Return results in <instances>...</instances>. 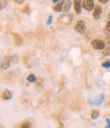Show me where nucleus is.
Returning <instances> with one entry per match:
<instances>
[{
	"label": "nucleus",
	"instance_id": "nucleus-18",
	"mask_svg": "<svg viewBox=\"0 0 110 128\" xmlns=\"http://www.w3.org/2000/svg\"><path fill=\"white\" fill-rule=\"evenodd\" d=\"M14 1H15V2H16L17 4H21V3H22V2L24 1V0H14Z\"/></svg>",
	"mask_w": 110,
	"mask_h": 128
},
{
	"label": "nucleus",
	"instance_id": "nucleus-14",
	"mask_svg": "<svg viewBox=\"0 0 110 128\" xmlns=\"http://www.w3.org/2000/svg\"><path fill=\"white\" fill-rule=\"evenodd\" d=\"M102 66H103L104 68H109V67H110V62H108V61H107V62H104V63L102 64Z\"/></svg>",
	"mask_w": 110,
	"mask_h": 128
},
{
	"label": "nucleus",
	"instance_id": "nucleus-2",
	"mask_svg": "<svg viewBox=\"0 0 110 128\" xmlns=\"http://www.w3.org/2000/svg\"><path fill=\"white\" fill-rule=\"evenodd\" d=\"M75 30L78 32V33H80V34H84L85 33V30H86V24L83 20H79L77 22L76 26H75Z\"/></svg>",
	"mask_w": 110,
	"mask_h": 128
},
{
	"label": "nucleus",
	"instance_id": "nucleus-4",
	"mask_svg": "<svg viewBox=\"0 0 110 128\" xmlns=\"http://www.w3.org/2000/svg\"><path fill=\"white\" fill-rule=\"evenodd\" d=\"M12 64V61H11V58H6L2 63H1V68L2 69H7L10 65Z\"/></svg>",
	"mask_w": 110,
	"mask_h": 128
},
{
	"label": "nucleus",
	"instance_id": "nucleus-20",
	"mask_svg": "<svg viewBox=\"0 0 110 128\" xmlns=\"http://www.w3.org/2000/svg\"><path fill=\"white\" fill-rule=\"evenodd\" d=\"M99 1H100V3L105 4V3H107V2H108V0H99Z\"/></svg>",
	"mask_w": 110,
	"mask_h": 128
},
{
	"label": "nucleus",
	"instance_id": "nucleus-22",
	"mask_svg": "<svg viewBox=\"0 0 110 128\" xmlns=\"http://www.w3.org/2000/svg\"><path fill=\"white\" fill-rule=\"evenodd\" d=\"M53 1H54V2H55V3H57V2H58V1H59V0H53Z\"/></svg>",
	"mask_w": 110,
	"mask_h": 128
},
{
	"label": "nucleus",
	"instance_id": "nucleus-13",
	"mask_svg": "<svg viewBox=\"0 0 110 128\" xmlns=\"http://www.w3.org/2000/svg\"><path fill=\"white\" fill-rule=\"evenodd\" d=\"M27 82H36V76L34 74H30L27 76Z\"/></svg>",
	"mask_w": 110,
	"mask_h": 128
},
{
	"label": "nucleus",
	"instance_id": "nucleus-15",
	"mask_svg": "<svg viewBox=\"0 0 110 128\" xmlns=\"http://www.w3.org/2000/svg\"><path fill=\"white\" fill-rule=\"evenodd\" d=\"M21 128H30V124L28 122H25L21 125Z\"/></svg>",
	"mask_w": 110,
	"mask_h": 128
},
{
	"label": "nucleus",
	"instance_id": "nucleus-8",
	"mask_svg": "<svg viewBox=\"0 0 110 128\" xmlns=\"http://www.w3.org/2000/svg\"><path fill=\"white\" fill-rule=\"evenodd\" d=\"M71 8V1L70 0H65L64 2H63V11L65 12H68Z\"/></svg>",
	"mask_w": 110,
	"mask_h": 128
},
{
	"label": "nucleus",
	"instance_id": "nucleus-3",
	"mask_svg": "<svg viewBox=\"0 0 110 128\" xmlns=\"http://www.w3.org/2000/svg\"><path fill=\"white\" fill-rule=\"evenodd\" d=\"M83 7L86 10H88V11L93 10V8H94V1H93V0H83Z\"/></svg>",
	"mask_w": 110,
	"mask_h": 128
},
{
	"label": "nucleus",
	"instance_id": "nucleus-6",
	"mask_svg": "<svg viewBox=\"0 0 110 128\" xmlns=\"http://www.w3.org/2000/svg\"><path fill=\"white\" fill-rule=\"evenodd\" d=\"M71 20H72V18H71L70 15H63V16H61V18H59V22L65 24H70Z\"/></svg>",
	"mask_w": 110,
	"mask_h": 128
},
{
	"label": "nucleus",
	"instance_id": "nucleus-1",
	"mask_svg": "<svg viewBox=\"0 0 110 128\" xmlns=\"http://www.w3.org/2000/svg\"><path fill=\"white\" fill-rule=\"evenodd\" d=\"M92 47L96 50H103L104 47H105V44L101 40H93L92 41Z\"/></svg>",
	"mask_w": 110,
	"mask_h": 128
},
{
	"label": "nucleus",
	"instance_id": "nucleus-16",
	"mask_svg": "<svg viewBox=\"0 0 110 128\" xmlns=\"http://www.w3.org/2000/svg\"><path fill=\"white\" fill-rule=\"evenodd\" d=\"M103 53H104L105 56H110V48H107L106 50H104Z\"/></svg>",
	"mask_w": 110,
	"mask_h": 128
},
{
	"label": "nucleus",
	"instance_id": "nucleus-5",
	"mask_svg": "<svg viewBox=\"0 0 110 128\" xmlns=\"http://www.w3.org/2000/svg\"><path fill=\"white\" fill-rule=\"evenodd\" d=\"M74 6H75V10H76L77 13H81V7H82V1L81 0H75Z\"/></svg>",
	"mask_w": 110,
	"mask_h": 128
},
{
	"label": "nucleus",
	"instance_id": "nucleus-17",
	"mask_svg": "<svg viewBox=\"0 0 110 128\" xmlns=\"http://www.w3.org/2000/svg\"><path fill=\"white\" fill-rule=\"evenodd\" d=\"M52 20H53V16H50V18H49V20H48V22H46V24L50 26V24H51V22H52Z\"/></svg>",
	"mask_w": 110,
	"mask_h": 128
},
{
	"label": "nucleus",
	"instance_id": "nucleus-9",
	"mask_svg": "<svg viewBox=\"0 0 110 128\" xmlns=\"http://www.w3.org/2000/svg\"><path fill=\"white\" fill-rule=\"evenodd\" d=\"M63 2H64V1L59 2V3L54 7V10H55L56 12H60V11H62V10H63Z\"/></svg>",
	"mask_w": 110,
	"mask_h": 128
},
{
	"label": "nucleus",
	"instance_id": "nucleus-12",
	"mask_svg": "<svg viewBox=\"0 0 110 128\" xmlns=\"http://www.w3.org/2000/svg\"><path fill=\"white\" fill-rule=\"evenodd\" d=\"M7 5V1L6 0H0V10H2L6 7Z\"/></svg>",
	"mask_w": 110,
	"mask_h": 128
},
{
	"label": "nucleus",
	"instance_id": "nucleus-11",
	"mask_svg": "<svg viewBox=\"0 0 110 128\" xmlns=\"http://www.w3.org/2000/svg\"><path fill=\"white\" fill-rule=\"evenodd\" d=\"M91 117H92V119H97L99 117V112L97 110H93L91 112Z\"/></svg>",
	"mask_w": 110,
	"mask_h": 128
},
{
	"label": "nucleus",
	"instance_id": "nucleus-19",
	"mask_svg": "<svg viewBox=\"0 0 110 128\" xmlns=\"http://www.w3.org/2000/svg\"><path fill=\"white\" fill-rule=\"evenodd\" d=\"M106 30H107L108 32H110V22L107 24V26H106Z\"/></svg>",
	"mask_w": 110,
	"mask_h": 128
},
{
	"label": "nucleus",
	"instance_id": "nucleus-10",
	"mask_svg": "<svg viewBox=\"0 0 110 128\" xmlns=\"http://www.w3.org/2000/svg\"><path fill=\"white\" fill-rule=\"evenodd\" d=\"M11 97H12V94H11V92L9 90H4V92H3V99L4 100H10Z\"/></svg>",
	"mask_w": 110,
	"mask_h": 128
},
{
	"label": "nucleus",
	"instance_id": "nucleus-7",
	"mask_svg": "<svg viewBox=\"0 0 110 128\" xmlns=\"http://www.w3.org/2000/svg\"><path fill=\"white\" fill-rule=\"evenodd\" d=\"M101 12H102L101 7H100V6H96L95 9H94V13H93L94 18H95V20H98V18H100V15H101Z\"/></svg>",
	"mask_w": 110,
	"mask_h": 128
},
{
	"label": "nucleus",
	"instance_id": "nucleus-21",
	"mask_svg": "<svg viewBox=\"0 0 110 128\" xmlns=\"http://www.w3.org/2000/svg\"><path fill=\"white\" fill-rule=\"evenodd\" d=\"M106 122H107V127L110 128V119H106Z\"/></svg>",
	"mask_w": 110,
	"mask_h": 128
}]
</instances>
